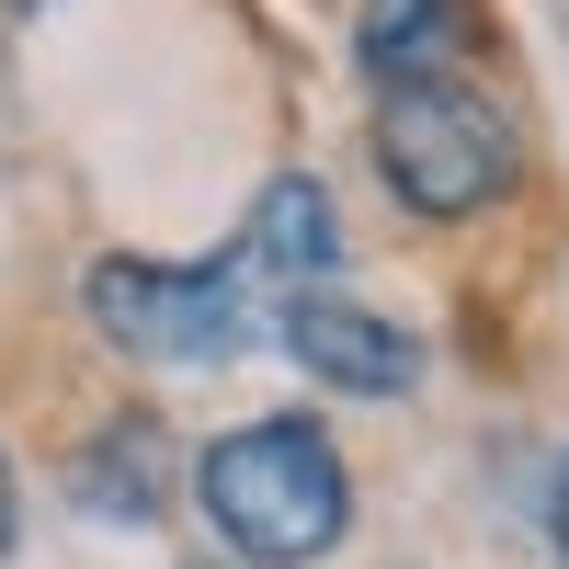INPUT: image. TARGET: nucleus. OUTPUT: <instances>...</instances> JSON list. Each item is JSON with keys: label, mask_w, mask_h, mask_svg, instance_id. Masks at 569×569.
I'll list each match as a JSON object with an SVG mask.
<instances>
[{"label": "nucleus", "mask_w": 569, "mask_h": 569, "mask_svg": "<svg viewBox=\"0 0 569 569\" xmlns=\"http://www.w3.org/2000/svg\"><path fill=\"white\" fill-rule=\"evenodd\" d=\"M91 319L103 342L149 353V365H228L240 353V297L251 284L228 262H91Z\"/></svg>", "instance_id": "nucleus-3"}, {"label": "nucleus", "mask_w": 569, "mask_h": 569, "mask_svg": "<svg viewBox=\"0 0 569 569\" xmlns=\"http://www.w3.org/2000/svg\"><path fill=\"white\" fill-rule=\"evenodd\" d=\"M80 479H91V501H103V512H149L160 490V433H149V421H114V433H103V456H91L80 467Z\"/></svg>", "instance_id": "nucleus-7"}, {"label": "nucleus", "mask_w": 569, "mask_h": 569, "mask_svg": "<svg viewBox=\"0 0 569 569\" xmlns=\"http://www.w3.org/2000/svg\"><path fill=\"white\" fill-rule=\"evenodd\" d=\"M558 547H569V479H558Z\"/></svg>", "instance_id": "nucleus-9"}, {"label": "nucleus", "mask_w": 569, "mask_h": 569, "mask_svg": "<svg viewBox=\"0 0 569 569\" xmlns=\"http://www.w3.org/2000/svg\"><path fill=\"white\" fill-rule=\"evenodd\" d=\"M194 490L217 512V536L240 558H262V569H297L319 547H342V525H353V479H342V456H330V433L319 421H284V410L240 421L228 445H206Z\"/></svg>", "instance_id": "nucleus-1"}, {"label": "nucleus", "mask_w": 569, "mask_h": 569, "mask_svg": "<svg viewBox=\"0 0 569 569\" xmlns=\"http://www.w3.org/2000/svg\"><path fill=\"white\" fill-rule=\"evenodd\" d=\"M330 262H342V228H330V194H319V182H273V194L251 206V228H240V251H228V273H240V284H273L284 308L319 297Z\"/></svg>", "instance_id": "nucleus-5"}, {"label": "nucleus", "mask_w": 569, "mask_h": 569, "mask_svg": "<svg viewBox=\"0 0 569 569\" xmlns=\"http://www.w3.org/2000/svg\"><path fill=\"white\" fill-rule=\"evenodd\" d=\"M284 353H297L319 388H342V399H399L410 376H421V342L399 319H376V308H353V297H297L284 308Z\"/></svg>", "instance_id": "nucleus-4"}, {"label": "nucleus", "mask_w": 569, "mask_h": 569, "mask_svg": "<svg viewBox=\"0 0 569 569\" xmlns=\"http://www.w3.org/2000/svg\"><path fill=\"white\" fill-rule=\"evenodd\" d=\"M479 12L467 0H365V80L410 91V80H467Z\"/></svg>", "instance_id": "nucleus-6"}, {"label": "nucleus", "mask_w": 569, "mask_h": 569, "mask_svg": "<svg viewBox=\"0 0 569 569\" xmlns=\"http://www.w3.org/2000/svg\"><path fill=\"white\" fill-rule=\"evenodd\" d=\"M376 171L410 217H479L512 171V126L479 80H410L376 103Z\"/></svg>", "instance_id": "nucleus-2"}, {"label": "nucleus", "mask_w": 569, "mask_h": 569, "mask_svg": "<svg viewBox=\"0 0 569 569\" xmlns=\"http://www.w3.org/2000/svg\"><path fill=\"white\" fill-rule=\"evenodd\" d=\"M0 547H12V456H0Z\"/></svg>", "instance_id": "nucleus-8"}]
</instances>
